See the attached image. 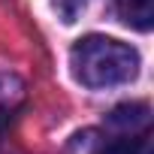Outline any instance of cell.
<instances>
[{"mask_svg":"<svg viewBox=\"0 0 154 154\" xmlns=\"http://www.w3.org/2000/svg\"><path fill=\"white\" fill-rule=\"evenodd\" d=\"M115 9L121 21L136 30H148L154 21V0H115Z\"/></svg>","mask_w":154,"mask_h":154,"instance_id":"7a4b0ae2","label":"cell"},{"mask_svg":"<svg viewBox=\"0 0 154 154\" xmlns=\"http://www.w3.org/2000/svg\"><path fill=\"white\" fill-rule=\"evenodd\" d=\"M139 51L121 39L112 36H82L69 48V66L72 75L79 79L85 88L91 91H103V88H118L127 85L139 75Z\"/></svg>","mask_w":154,"mask_h":154,"instance_id":"6da1fadb","label":"cell"},{"mask_svg":"<svg viewBox=\"0 0 154 154\" xmlns=\"http://www.w3.org/2000/svg\"><path fill=\"white\" fill-rule=\"evenodd\" d=\"M94 154H151V145H148V136H121L100 145Z\"/></svg>","mask_w":154,"mask_h":154,"instance_id":"277c9868","label":"cell"},{"mask_svg":"<svg viewBox=\"0 0 154 154\" xmlns=\"http://www.w3.org/2000/svg\"><path fill=\"white\" fill-rule=\"evenodd\" d=\"M109 124L112 127H145L148 124V106L145 103H127V106H118L112 109L109 115Z\"/></svg>","mask_w":154,"mask_h":154,"instance_id":"3957f363","label":"cell"}]
</instances>
